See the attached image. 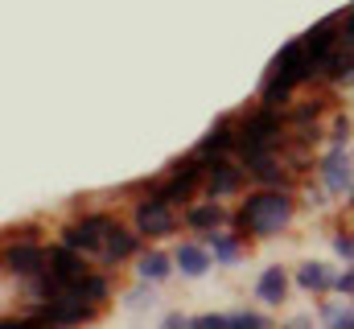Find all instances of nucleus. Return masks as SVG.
I'll return each instance as SVG.
<instances>
[{
    "instance_id": "f257e3e1",
    "label": "nucleus",
    "mask_w": 354,
    "mask_h": 329,
    "mask_svg": "<svg viewBox=\"0 0 354 329\" xmlns=\"http://www.w3.org/2000/svg\"><path fill=\"white\" fill-rule=\"evenodd\" d=\"M301 214V198L297 189H284V185H252L239 202H235V231L248 235L252 243H268V239H280L292 231Z\"/></svg>"
},
{
    "instance_id": "f03ea898",
    "label": "nucleus",
    "mask_w": 354,
    "mask_h": 329,
    "mask_svg": "<svg viewBox=\"0 0 354 329\" xmlns=\"http://www.w3.org/2000/svg\"><path fill=\"white\" fill-rule=\"evenodd\" d=\"M288 140V111L284 107H272V103H252V107H239V149L235 157H248V153H260V149H284Z\"/></svg>"
},
{
    "instance_id": "7ed1b4c3",
    "label": "nucleus",
    "mask_w": 354,
    "mask_h": 329,
    "mask_svg": "<svg viewBox=\"0 0 354 329\" xmlns=\"http://www.w3.org/2000/svg\"><path fill=\"white\" fill-rule=\"evenodd\" d=\"M128 223H132L149 243H165V239H177V235L185 231L181 206L165 202V198H161V194H153V189H140V198H132Z\"/></svg>"
},
{
    "instance_id": "20e7f679",
    "label": "nucleus",
    "mask_w": 354,
    "mask_h": 329,
    "mask_svg": "<svg viewBox=\"0 0 354 329\" xmlns=\"http://www.w3.org/2000/svg\"><path fill=\"white\" fill-rule=\"evenodd\" d=\"M4 276H29V272H41L50 267V243L33 231V227H21L17 235L4 239Z\"/></svg>"
},
{
    "instance_id": "39448f33",
    "label": "nucleus",
    "mask_w": 354,
    "mask_h": 329,
    "mask_svg": "<svg viewBox=\"0 0 354 329\" xmlns=\"http://www.w3.org/2000/svg\"><path fill=\"white\" fill-rule=\"evenodd\" d=\"M268 70H272V75H280L292 91L322 86V66L313 62V54H309L305 37H292L288 46H280V50H276V58L268 62Z\"/></svg>"
},
{
    "instance_id": "423d86ee",
    "label": "nucleus",
    "mask_w": 354,
    "mask_h": 329,
    "mask_svg": "<svg viewBox=\"0 0 354 329\" xmlns=\"http://www.w3.org/2000/svg\"><path fill=\"white\" fill-rule=\"evenodd\" d=\"M248 189H252L248 164L239 161L235 153H227V157H210V161H206V181H202V194L223 198V202H239Z\"/></svg>"
},
{
    "instance_id": "0eeeda50",
    "label": "nucleus",
    "mask_w": 354,
    "mask_h": 329,
    "mask_svg": "<svg viewBox=\"0 0 354 329\" xmlns=\"http://www.w3.org/2000/svg\"><path fill=\"white\" fill-rule=\"evenodd\" d=\"M149 243L132 223H120V218H111V227H107V235H103V251L95 255V263L99 267H107V272H120L124 263H132L136 255H140V247Z\"/></svg>"
},
{
    "instance_id": "6e6552de",
    "label": "nucleus",
    "mask_w": 354,
    "mask_h": 329,
    "mask_svg": "<svg viewBox=\"0 0 354 329\" xmlns=\"http://www.w3.org/2000/svg\"><path fill=\"white\" fill-rule=\"evenodd\" d=\"M181 218H185V231L189 235H210L218 227H231L235 223V206H227L223 198H210V194H198L194 202L181 206Z\"/></svg>"
},
{
    "instance_id": "1a4fd4ad",
    "label": "nucleus",
    "mask_w": 354,
    "mask_h": 329,
    "mask_svg": "<svg viewBox=\"0 0 354 329\" xmlns=\"http://www.w3.org/2000/svg\"><path fill=\"white\" fill-rule=\"evenodd\" d=\"M317 177L326 181V189H330L338 202H346V194L354 189V149H334V144H326L322 157H317Z\"/></svg>"
},
{
    "instance_id": "9d476101",
    "label": "nucleus",
    "mask_w": 354,
    "mask_h": 329,
    "mask_svg": "<svg viewBox=\"0 0 354 329\" xmlns=\"http://www.w3.org/2000/svg\"><path fill=\"white\" fill-rule=\"evenodd\" d=\"M95 267H99V263L91 259L87 251L62 243V239H54V243H50V272H54L62 284H83Z\"/></svg>"
},
{
    "instance_id": "9b49d317",
    "label": "nucleus",
    "mask_w": 354,
    "mask_h": 329,
    "mask_svg": "<svg viewBox=\"0 0 354 329\" xmlns=\"http://www.w3.org/2000/svg\"><path fill=\"white\" fill-rule=\"evenodd\" d=\"M239 149V107L235 111H223L206 132H202V140L194 144V153H202V157H227V153H235Z\"/></svg>"
},
{
    "instance_id": "f8f14e48",
    "label": "nucleus",
    "mask_w": 354,
    "mask_h": 329,
    "mask_svg": "<svg viewBox=\"0 0 354 329\" xmlns=\"http://www.w3.org/2000/svg\"><path fill=\"white\" fill-rule=\"evenodd\" d=\"M292 288H297V284H292V272H288L284 263H268L264 272L256 276V284H252V301H256L260 309H280Z\"/></svg>"
},
{
    "instance_id": "ddd939ff",
    "label": "nucleus",
    "mask_w": 354,
    "mask_h": 329,
    "mask_svg": "<svg viewBox=\"0 0 354 329\" xmlns=\"http://www.w3.org/2000/svg\"><path fill=\"white\" fill-rule=\"evenodd\" d=\"M174 263H177V276H181V280H202L210 267H218V263H214V251L206 247L202 235L177 239L174 243Z\"/></svg>"
},
{
    "instance_id": "4468645a",
    "label": "nucleus",
    "mask_w": 354,
    "mask_h": 329,
    "mask_svg": "<svg viewBox=\"0 0 354 329\" xmlns=\"http://www.w3.org/2000/svg\"><path fill=\"white\" fill-rule=\"evenodd\" d=\"M334 280H338V272L326 259H297L292 263V284L305 297H330L334 292Z\"/></svg>"
},
{
    "instance_id": "2eb2a0df",
    "label": "nucleus",
    "mask_w": 354,
    "mask_h": 329,
    "mask_svg": "<svg viewBox=\"0 0 354 329\" xmlns=\"http://www.w3.org/2000/svg\"><path fill=\"white\" fill-rule=\"evenodd\" d=\"M202 239L214 251V263H218V267H239V263L248 259V251H252V239L239 235L235 227H218V231H210V235H202Z\"/></svg>"
},
{
    "instance_id": "dca6fc26",
    "label": "nucleus",
    "mask_w": 354,
    "mask_h": 329,
    "mask_svg": "<svg viewBox=\"0 0 354 329\" xmlns=\"http://www.w3.org/2000/svg\"><path fill=\"white\" fill-rule=\"evenodd\" d=\"M132 272H136V280L165 284L169 276H177L174 251H165V247H157V243H145V247H140V255L132 259Z\"/></svg>"
},
{
    "instance_id": "f3484780",
    "label": "nucleus",
    "mask_w": 354,
    "mask_h": 329,
    "mask_svg": "<svg viewBox=\"0 0 354 329\" xmlns=\"http://www.w3.org/2000/svg\"><path fill=\"white\" fill-rule=\"evenodd\" d=\"M297 198H301V210L305 214H330L334 206H342L330 189H326V181L317 177V173H309V177H301V185H297Z\"/></svg>"
},
{
    "instance_id": "a211bd4d",
    "label": "nucleus",
    "mask_w": 354,
    "mask_h": 329,
    "mask_svg": "<svg viewBox=\"0 0 354 329\" xmlns=\"http://www.w3.org/2000/svg\"><path fill=\"white\" fill-rule=\"evenodd\" d=\"M79 288H83V297H87L95 309H103V313H107V309H111V301H115V272L95 267V272H91Z\"/></svg>"
},
{
    "instance_id": "6ab92c4d",
    "label": "nucleus",
    "mask_w": 354,
    "mask_h": 329,
    "mask_svg": "<svg viewBox=\"0 0 354 329\" xmlns=\"http://www.w3.org/2000/svg\"><path fill=\"white\" fill-rule=\"evenodd\" d=\"M317 321L330 326V329H354V297L330 292V301L317 305Z\"/></svg>"
},
{
    "instance_id": "aec40b11",
    "label": "nucleus",
    "mask_w": 354,
    "mask_h": 329,
    "mask_svg": "<svg viewBox=\"0 0 354 329\" xmlns=\"http://www.w3.org/2000/svg\"><path fill=\"white\" fill-rule=\"evenodd\" d=\"M326 144L334 149H354V115L346 107H334L326 120Z\"/></svg>"
},
{
    "instance_id": "412c9836",
    "label": "nucleus",
    "mask_w": 354,
    "mask_h": 329,
    "mask_svg": "<svg viewBox=\"0 0 354 329\" xmlns=\"http://www.w3.org/2000/svg\"><path fill=\"white\" fill-rule=\"evenodd\" d=\"M153 305H157V284H149V280H136L128 292H120V309H128V313H145Z\"/></svg>"
},
{
    "instance_id": "4be33fe9",
    "label": "nucleus",
    "mask_w": 354,
    "mask_h": 329,
    "mask_svg": "<svg viewBox=\"0 0 354 329\" xmlns=\"http://www.w3.org/2000/svg\"><path fill=\"white\" fill-rule=\"evenodd\" d=\"M330 251L338 263H354V223L351 227H334L330 231Z\"/></svg>"
},
{
    "instance_id": "5701e85b",
    "label": "nucleus",
    "mask_w": 354,
    "mask_h": 329,
    "mask_svg": "<svg viewBox=\"0 0 354 329\" xmlns=\"http://www.w3.org/2000/svg\"><path fill=\"white\" fill-rule=\"evenodd\" d=\"M272 321H268V313H260V309H235L231 313V329H268Z\"/></svg>"
},
{
    "instance_id": "b1692460",
    "label": "nucleus",
    "mask_w": 354,
    "mask_h": 329,
    "mask_svg": "<svg viewBox=\"0 0 354 329\" xmlns=\"http://www.w3.org/2000/svg\"><path fill=\"white\" fill-rule=\"evenodd\" d=\"M334 292L338 297H354V263H342V272L334 280Z\"/></svg>"
},
{
    "instance_id": "393cba45",
    "label": "nucleus",
    "mask_w": 354,
    "mask_h": 329,
    "mask_svg": "<svg viewBox=\"0 0 354 329\" xmlns=\"http://www.w3.org/2000/svg\"><path fill=\"white\" fill-rule=\"evenodd\" d=\"M161 329H194V317H189V313H181V309H174V313H165V317H161Z\"/></svg>"
},
{
    "instance_id": "a878e982",
    "label": "nucleus",
    "mask_w": 354,
    "mask_h": 329,
    "mask_svg": "<svg viewBox=\"0 0 354 329\" xmlns=\"http://www.w3.org/2000/svg\"><path fill=\"white\" fill-rule=\"evenodd\" d=\"M342 41H354V4L342 8Z\"/></svg>"
}]
</instances>
